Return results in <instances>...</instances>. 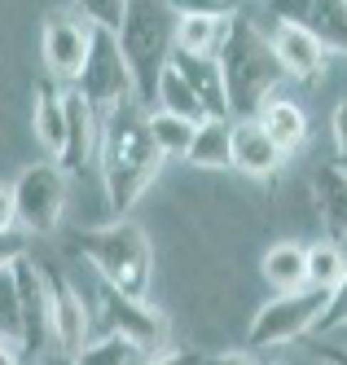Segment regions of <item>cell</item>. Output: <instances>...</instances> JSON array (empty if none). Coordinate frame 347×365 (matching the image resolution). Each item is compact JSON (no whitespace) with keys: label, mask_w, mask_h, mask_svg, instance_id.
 Segmentation results:
<instances>
[{"label":"cell","mask_w":347,"mask_h":365,"mask_svg":"<svg viewBox=\"0 0 347 365\" xmlns=\"http://www.w3.org/2000/svg\"><path fill=\"white\" fill-rule=\"evenodd\" d=\"M75 251L93 264L101 286H110L119 295H132V299H145L154 251H150V238L141 225L115 220V225H97V229H79Z\"/></svg>","instance_id":"obj_4"},{"label":"cell","mask_w":347,"mask_h":365,"mask_svg":"<svg viewBox=\"0 0 347 365\" xmlns=\"http://www.w3.org/2000/svg\"><path fill=\"white\" fill-rule=\"evenodd\" d=\"M22 255H31L26 251V233L22 229H5L0 233V269H14Z\"/></svg>","instance_id":"obj_29"},{"label":"cell","mask_w":347,"mask_h":365,"mask_svg":"<svg viewBox=\"0 0 347 365\" xmlns=\"http://www.w3.org/2000/svg\"><path fill=\"white\" fill-rule=\"evenodd\" d=\"M145 128H150V137H154V145H158V154H163V159H185V154H190V145H194V137H198V123L176 119V115H167V110L145 115Z\"/></svg>","instance_id":"obj_24"},{"label":"cell","mask_w":347,"mask_h":365,"mask_svg":"<svg viewBox=\"0 0 347 365\" xmlns=\"http://www.w3.org/2000/svg\"><path fill=\"white\" fill-rule=\"evenodd\" d=\"M281 18L312 31L326 53L330 48L334 53H347V0H330V5H290V9H281Z\"/></svg>","instance_id":"obj_16"},{"label":"cell","mask_w":347,"mask_h":365,"mask_svg":"<svg viewBox=\"0 0 347 365\" xmlns=\"http://www.w3.org/2000/svg\"><path fill=\"white\" fill-rule=\"evenodd\" d=\"M326 365H347V348H326Z\"/></svg>","instance_id":"obj_35"},{"label":"cell","mask_w":347,"mask_h":365,"mask_svg":"<svg viewBox=\"0 0 347 365\" xmlns=\"http://www.w3.org/2000/svg\"><path fill=\"white\" fill-rule=\"evenodd\" d=\"M233 18H237L233 5H216V9H180V22H176V53L216 62L220 48H224V36H229V22H233Z\"/></svg>","instance_id":"obj_13"},{"label":"cell","mask_w":347,"mask_h":365,"mask_svg":"<svg viewBox=\"0 0 347 365\" xmlns=\"http://www.w3.org/2000/svg\"><path fill=\"white\" fill-rule=\"evenodd\" d=\"M40 365H75V356H62V352H48V356H40Z\"/></svg>","instance_id":"obj_36"},{"label":"cell","mask_w":347,"mask_h":365,"mask_svg":"<svg viewBox=\"0 0 347 365\" xmlns=\"http://www.w3.org/2000/svg\"><path fill=\"white\" fill-rule=\"evenodd\" d=\"M0 339L22 348V291L14 269H0Z\"/></svg>","instance_id":"obj_26"},{"label":"cell","mask_w":347,"mask_h":365,"mask_svg":"<svg viewBox=\"0 0 347 365\" xmlns=\"http://www.w3.org/2000/svg\"><path fill=\"white\" fill-rule=\"evenodd\" d=\"M273 48H277V62L290 80H304V84H316L326 75V48L316 44L312 31H304L299 22L290 18H277V31H273Z\"/></svg>","instance_id":"obj_14"},{"label":"cell","mask_w":347,"mask_h":365,"mask_svg":"<svg viewBox=\"0 0 347 365\" xmlns=\"http://www.w3.org/2000/svg\"><path fill=\"white\" fill-rule=\"evenodd\" d=\"M44 269V295H48V330H53V352L62 356H79L88 348V304L79 299L75 286L40 259Z\"/></svg>","instance_id":"obj_9"},{"label":"cell","mask_w":347,"mask_h":365,"mask_svg":"<svg viewBox=\"0 0 347 365\" xmlns=\"http://www.w3.org/2000/svg\"><path fill=\"white\" fill-rule=\"evenodd\" d=\"M31 128H36V141L53 154V159H58V154H62V141H66V93L53 84V80H40V84H36Z\"/></svg>","instance_id":"obj_19"},{"label":"cell","mask_w":347,"mask_h":365,"mask_svg":"<svg viewBox=\"0 0 347 365\" xmlns=\"http://www.w3.org/2000/svg\"><path fill=\"white\" fill-rule=\"evenodd\" d=\"M255 123H259V133L269 137L281 154L299 150L304 137H308V115H304V106H299V101H290V97H281V93L255 115Z\"/></svg>","instance_id":"obj_18"},{"label":"cell","mask_w":347,"mask_h":365,"mask_svg":"<svg viewBox=\"0 0 347 365\" xmlns=\"http://www.w3.org/2000/svg\"><path fill=\"white\" fill-rule=\"evenodd\" d=\"M347 277V251L334 242H316L308 247V286L312 291H334Z\"/></svg>","instance_id":"obj_25"},{"label":"cell","mask_w":347,"mask_h":365,"mask_svg":"<svg viewBox=\"0 0 347 365\" xmlns=\"http://www.w3.org/2000/svg\"><path fill=\"white\" fill-rule=\"evenodd\" d=\"M172 66L185 75L202 101L207 119H229V101H224V80H220V62H207V58H185V53H172Z\"/></svg>","instance_id":"obj_20"},{"label":"cell","mask_w":347,"mask_h":365,"mask_svg":"<svg viewBox=\"0 0 347 365\" xmlns=\"http://www.w3.org/2000/svg\"><path fill=\"white\" fill-rule=\"evenodd\" d=\"M347 326V277L330 291V299H326V312L316 317V334H330V330H343Z\"/></svg>","instance_id":"obj_28"},{"label":"cell","mask_w":347,"mask_h":365,"mask_svg":"<svg viewBox=\"0 0 347 365\" xmlns=\"http://www.w3.org/2000/svg\"><path fill=\"white\" fill-rule=\"evenodd\" d=\"M145 356L128 344L119 334H101V339H88V348L75 356V365H141Z\"/></svg>","instance_id":"obj_27"},{"label":"cell","mask_w":347,"mask_h":365,"mask_svg":"<svg viewBox=\"0 0 347 365\" xmlns=\"http://www.w3.org/2000/svg\"><path fill=\"white\" fill-rule=\"evenodd\" d=\"M312 198H316V212H321V225L330 233V242L343 247L347 242V172L326 163L316 168L312 176Z\"/></svg>","instance_id":"obj_15"},{"label":"cell","mask_w":347,"mask_h":365,"mask_svg":"<svg viewBox=\"0 0 347 365\" xmlns=\"http://www.w3.org/2000/svg\"><path fill=\"white\" fill-rule=\"evenodd\" d=\"M216 62H220L224 101H229L233 123H251L277 97V84L286 80L273 40L255 22H247L242 14L229 22V36H224V48H220Z\"/></svg>","instance_id":"obj_2"},{"label":"cell","mask_w":347,"mask_h":365,"mask_svg":"<svg viewBox=\"0 0 347 365\" xmlns=\"http://www.w3.org/2000/svg\"><path fill=\"white\" fill-rule=\"evenodd\" d=\"M14 207H18L22 233H53L66 216V172L58 163L22 168L14 185Z\"/></svg>","instance_id":"obj_7"},{"label":"cell","mask_w":347,"mask_h":365,"mask_svg":"<svg viewBox=\"0 0 347 365\" xmlns=\"http://www.w3.org/2000/svg\"><path fill=\"white\" fill-rule=\"evenodd\" d=\"M71 93H79L88 101V106L110 119L115 110L132 106V97H137V84H132V71L119 53V40L110 31H93V44H88V62L84 71L71 80Z\"/></svg>","instance_id":"obj_5"},{"label":"cell","mask_w":347,"mask_h":365,"mask_svg":"<svg viewBox=\"0 0 347 365\" xmlns=\"http://www.w3.org/2000/svg\"><path fill=\"white\" fill-rule=\"evenodd\" d=\"M18 225V207H14V185H0V233Z\"/></svg>","instance_id":"obj_31"},{"label":"cell","mask_w":347,"mask_h":365,"mask_svg":"<svg viewBox=\"0 0 347 365\" xmlns=\"http://www.w3.org/2000/svg\"><path fill=\"white\" fill-rule=\"evenodd\" d=\"M202 172H233V123L229 119H207L198 123V137L185 154Z\"/></svg>","instance_id":"obj_21"},{"label":"cell","mask_w":347,"mask_h":365,"mask_svg":"<svg viewBox=\"0 0 347 365\" xmlns=\"http://www.w3.org/2000/svg\"><path fill=\"white\" fill-rule=\"evenodd\" d=\"M286 154L259 133V123H233V172L242 176H273Z\"/></svg>","instance_id":"obj_17"},{"label":"cell","mask_w":347,"mask_h":365,"mask_svg":"<svg viewBox=\"0 0 347 365\" xmlns=\"http://www.w3.org/2000/svg\"><path fill=\"white\" fill-rule=\"evenodd\" d=\"M158 168H163V154H158L137 101L115 110L101 133V180H105V202L119 220H128V212L154 185Z\"/></svg>","instance_id":"obj_1"},{"label":"cell","mask_w":347,"mask_h":365,"mask_svg":"<svg viewBox=\"0 0 347 365\" xmlns=\"http://www.w3.org/2000/svg\"><path fill=\"white\" fill-rule=\"evenodd\" d=\"M97 299H101L105 334L128 339V344L137 348L145 361H150V356H158V352H167L172 330H167V317H163V312H158L154 304L132 299V295H119V291H110V286H101Z\"/></svg>","instance_id":"obj_8"},{"label":"cell","mask_w":347,"mask_h":365,"mask_svg":"<svg viewBox=\"0 0 347 365\" xmlns=\"http://www.w3.org/2000/svg\"><path fill=\"white\" fill-rule=\"evenodd\" d=\"M154 101H158V110H167V115H176V119H190V123H207V110H202V101H198V93L185 84V75L167 62V71H163V80H158V93H154Z\"/></svg>","instance_id":"obj_23"},{"label":"cell","mask_w":347,"mask_h":365,"mask_svg":"<svg viewBox=\"0 0 347 365\" xmlns=\"http://www.w3.org/2000/svg\"><path fill=\"white\" fill-rule=\"evenodd\" d=\"M334 145H338V159L347 163V101L334 110Z\"/></svg>","instance_id":"obj_32"},{"label":"cell","mask_w":347,"mask_h":365,"mask_svg":"<svg viewBox=\"0 0 347 365\" xmlns=\"http://www.w3.org/2000/svg\"><path fill=\"white\" fill-rule=\"evenodd\" d=\"M88 44H93V27H84L71 9L66 14H53L44 22V40H40V53H44V66L48 75L58 80H75L88 62Z\"/></svg>","instance_id":"obj_11"},{"label":"cell","mask_w":347,"mask_h":365,"mask_svg":"<svg viewBox=\"0 0 347 365\" xmlns=\"http://www.w3.org/2000/svg\"><path fill=\"white\" fill-rule=\"evenodd\" d=\"M101 133H105V119L79 93L66 88V141H62V154H58V168L71 172V176L88 172V163L101 154Z\"/></svg>","instance_id":"obj_12"},{"label":"cell","mask_w":347,"mask_h":365,"mask_svg":"<svg viewBox=\"0 0 347 365\" xmlns=\"http://www.w3.org/2000/svg\"><path fill=\"white\" fill-rule=\"evenodd\" d=\"M264 277L269 286H277V295H290V291H304L308 286V247L299 242H273L264 251Z\"/></svg>","instance_id":"obj_22"},{"label":"cell","mask_w":347,"mask_h":365,"mask_svg":"<svg viewBox=\"0 0 347 365\" xmlns=\"http://www.w3.org/2000/svg\"><path fill=\"white\" fill-rule=\"evenodd\" d=\"M176 22H180V9L163 5V0H137L123 14V27L115 40L141 101H154L158 80H163V71L176 53Z\"/></svg>","instance_id":"obj_3"},{"label":"cell","mask_w":347,"mask_h":365,"mask_svg":"<svg viewBox=\"0 0 347 365\" xmlns=\"http://www.w3.org/2000/svg\"><path fill=\"white\" fill-rule=\"evenodd\" d=\"M330 291H290V295H273L255 312V322L247 330V352L251 348H281V344H295L308 330H316V317L326 312Z\"/></svg>","instance_id":"obj_6"},{"label":"cell","mask_w":347,"mask_h":365,"mask_svg":"<svg viewBox=\"0 0 347 365\" xmlns=\"http://www.w3.org/2000/svg\"><path fill=\"white\" fill-rule=\"evenodd\" d=\"M18 291H22V352L26 356H48L53 352V330H48V295H44V269L36 255H22L18 264Z\"/></svg>","instance_id":"obj_10"},{"label":"cell","mask_w":347,"mask_h":365,"mask_svg":"<svg viewBox=\"0 0 347 365\" xmlns=\"http://www.w3.org/2000/svg\"><path fill=\"white\" fill-rule=\"evenodd\" d=\"M0 365H22V348H18V344H5V339H0Z\"/></svg>","instance_id":"obj_33"},{"label":"cell","mask_w":347,"mask_h":365,"mask_svg":"<svg viewBox=\"0 0 347 365\" xmlns=\"http://www.w3.org/2000/svg\"><path fill=\"white\" fill-rule=\"evenodd\" d=\"M207 365H255V361H251V352H224V356L207 361Z\"/></svg>","instance_id":"obj_34"},{"label":"cell","mask_w":347,"mask_h":365,"mask_svg":"<svg viewBox=\"0 0 347 365\" xmlns=\"http://www.w3.org/2000/svg\"><path fill=\"white\" fill-rule=\"evenodd\" d=\"M141 365H207V356H198L190 348H167V352H158V356H150Z\"/></svg>","instance_id":"obj_30"}]
</instances>
